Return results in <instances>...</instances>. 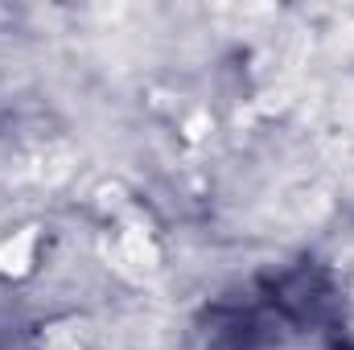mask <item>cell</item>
Segmentation results:
<instances>
[{"label": "cell", "instance_id": "obj_1", "mask_svg": "<svg viewBox=\"0 0 354 350\" xmlns=\"http://www.w3.org/2000/svg\"><path fill=\"white\" fill-rule=\"evenodd\" d=\"M342 350H351V347H342Z\"/></svg>", "mask_w": 354, "mask_h": 350}]
</instances>
